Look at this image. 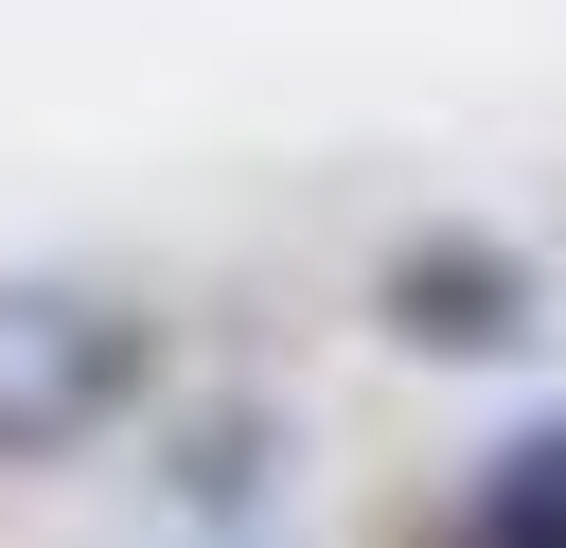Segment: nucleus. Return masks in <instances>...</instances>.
<instances>
[{
  "label": "nucleus",
  "mask_w": 566,
  "mask_h": 548,
  "mask_svg": "<svg viewBox=\"0 0 566 548\" xmlns=\"http://www.w3.org/2000/svg\"><path fill=\"white\" fill-rule=\"evenodd\" d=\"M142 389V318L106 301H0V442H71Z\"/></svg>",
  "instance_id": "obj_1"
},
{
  "label": "nucleus",
  "mask_w": 566,
  "mask_h": 548,
  "mask_svg": "<svg viewBox=\"0 0 566 548\" xmlns=\"http://www.w3.org/2000/svg\"><path fill=\"white\" fill-rule=\"evenodd\" d=\"M389 336H424V354H513V336H531V265H513L495 230H407V247H389Z\"/></svg>",
  "instance_id": "obj_2"
},
{
  "label": "nucleus",
  "mask_w": 566,
  "mask_h": 548,
  "mask_svg": "<svg viewBox=\"0 0 566 548\" xmlns=\"http://www.w3.org/2000/svg\"><path fill=\"white\" fill-rule=\"evenodd\" d=\"M460 548H566V424L495 442V477L460 495Z\"/></svg>",
  "instance_id": "obj_3"
}]
</instances>
